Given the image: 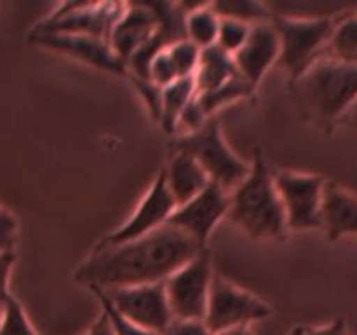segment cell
<instances>
[{"mask_svg":"<svg viewBox=\"0 0 357 335\" xmlns=\"http://www.w3.org/2000/svg\"><path fill=\"white\" fill-rule=\"evenodd\" d=\"M202 246L171 225L114 246H96L79 265L75 281L91 290H114L164 283Z\"/></svg>","mask_w":357,"mask_h":335,"instance_id":"obj_1","label":"cell"},{"mask_svg":"<svg viewBox=\"0 0 357 335\" xmlns=\"http://www.w3.org/2000/svg\"><path fill=\"white\" fill-rule=\"evenodd\" d=\"M303 114L319 126H333L357 101V65L323 54L293 80Z\"/></svg>","mask_w":357,"mask_h":335,"instance_id":"obj_2","label":"cell"},{"mask_svg":"<svg viewBox=\"0 0 357 335\" xmlns=\"http://www.w3.org/2000/svg\"><path fill=\"white\" fill-rule=\"evenodd\" d=\"M227 215L255 239H274L286 232V215L274 185V174L260 152L255 154L250 173L230 195Z\"/></svg>","mask_w":357,"mask_h":335,"instance_id":"obj_3","label":"cell"},{"mask_svg":"<svg viewBox=\"0 0 357 335\" xmlns=\"http://www.w3.org/2000/svg\"><path fill=\"white\" fill-rule=\"evenodd\" d=\"M174 150L194 157L208 174L209 181L222 187L225 192L236 191L237 185L250 173V166L225 143L222 129L215 119H208V122L197 131L180 136L174 142Z\"/></svg>","mask_w":357,"mask_h":335,"instance_id":"obj_4","label":"cell"},{"mask_svg":"<svg viewBox=\"0 0 357 335\" xmlns=\"http://www.w3.org/2000/svg\"><path fill=\"white\" fill-rule=\"evenodd\" d=\"M271 23L279 37L278 65L289 73L291 82L324 54L335 28L331 17L295 20L272 14Z\"/></svg>","mask_w":357,"mask_h":335,"instance_id":"obj_5","label":"cell"},{"mask_svg":"<svg viewBox=\"0 0 357 335\" xmlns=\"http://www.w3.org/2000/svg\"><path fill=\"white\" fill-rule=\"evenodd\" d=\"M211 257L202 248L190 262L164 281L167 302L174 320L204 321L211 288Z\"/></svg>","mask_w":357,"mask_h":335,"instance_id":"obj_6","label":"cell"},{"mask_svg":"<svg viewBox=\"0 0 357 335\" xmlns=\"http://www.w3.org/2000/svg\"><path fill=\"white\" fill-rule=\"evenodd\" d=\"M124 9L122 2H66L38 23L31 34L86 35L108 42Z\"/></svg>","mask_w":357,"mask_h":335,"instance_id":"obj_7","label":"cell"},{"mask_svg":"<svg viewBox=\"0 0 357 335\" xmlns=\"http://www.w3.org/2000/svg\"><path fill=\"white\" fill-rule=\"evenodd\" d=\"M271 316V307L225 278L213 276L206 306L204 325L215 335L237 327H248L251 321Z\"/></svg>","mask_w":357,"mask_h":335,"instance_id":"obj_8","label":"cell"},{"mask_svg":"<svg viewBox=\"0 0 357 335\" xmlns=\"http://www.w3.org/2000/svg\"><path fill=\"white\" fill-rule=\"evenodd\" d=\"M274 185L284 208L288 229H323L321 206L326 185L323 177L295 171H278L274 174Z\"/></svg>","mask_w":357,"mask_h":335,"instance_id":"obj_9","label":"cell"},{"mask_svg":"<svg viewBox=\"0 0 357 335\" xmlns=\"http://www.w3.org/2000/svg\"><path fill=\"white\" fill-rule=\"evenodd\" d=\"M101 292L122 318L146 332L160 335L174 320L164 283L101 290Z\"/></svg>","mask_w":357,"mask_h":335,"instance_id":"obj_10","label":"cell"},{"mask_svg":"<svg viewBox=\"0 0 357 335\" xmlns=\"http://www.w3.org/2000/svg\"><path fill=\"white\" fill-rule=\"evenodd\" d=\"M230 195L216 184H209L201 194L178 206L167 220V225L181 230L204 248L216 223L229 213Z\"/></svg>","mask_w":357,"mask_h":335,"instance_id":"obj_11","label":"cell"},{"mask_svg":"<svg viewBox=\"0 0 357 335\" xmlns=\"http://www.w3.org/2000/svg\"><path fill=\"white\" fill-rule=\"evenodd\" d=\"M174 209H176V204H174L173 195L169 194V188H167L166 174H164V170H160L155 181L149 188V192L143 195L131 218L124 225L119 227L117 230L103 237L98 246H114V244L128 243V241L146 236L159 227L166 225Z\"/></svg>","mask_w":357,"mask_h":335,"instance_id":"obj_12","label":"cell"},{"mask_svg":"<svg viewBox=\"0 0 357 335\" xmlns=\"http://www.w3.org/2000/svg\"><path fill=\"white\" fill-rule=\"evenodd\" d=\"M30 40L110 73H128V65L115 54L110 44L101 38L68 34H30Z\"/></svg>","mask_w":357,"mask_h":335,"instance_id":"obj_13","label":"cell"},{"mask_svg":"<svg viewBox=\"0 0 357 335\" xmlns=\"http://www.w3.org/2000/svg\"><path fill=\"white\" fill-rule=\"evenodd\" d=\"M232 58L239 75L257 87L279 58V37L274 24L271 21L251 24L248 40Z\"/></svg>","mask_w":357,"mask_h":335,"instance_id":"obj_14","label":"cell"},{"mask_svg":"<svg viewBox=\"0 0 357 335\" xmlns=\"http://www.w3.org/2000/svg\"><path fill=\"white\" fill-rule=\"evenodd\" d=\"M159 21L146 2L126 3V9L112 30L108 44L128 65L129 58L155 34Z\"/></svg>","mask_w":357,"mask_h":335,"instance_id":"obj_15","label":"cell"},{"mask_svg":"<svg viewBox=\"0 0 357 335\" xmlns=\"http://www.w3.org/2000/svg\"><path fill=\"white\" fill-rule=\"evenodd\" d=\"M321 222L331 241L357 234V195L335 184L324 185Z\"/></svg>","mask_w":357,"mask_h":335,"instance_id":"obj_16","label":"cell"},{"mask_svg":"<svg viewBox=\"0 0 357 335\" xmlns=\"http://www.w3.org/2000/svg\"><path fill=\"white\" fill-rule=\"evenodd\" d=\"M164 174H166L167 188H169V194L173 195L176 208L201 194L211 184L197 161L183 152L174 154L169 166L164 168Z\"/></svg>","mask_w":357,"mask_h":335,"instance_id":"obj_17","label":"cell"},{"mask_svg":"<svg viewBox=\"0 0 357 335\" xmlns=\"http://www.w3.org/2000/svg\"><path fill=\"white\" fill-rule=\"evenodd\" d=\"M237 75H239V72H237L234 58L227 54L225 51H222L218 45L201 49L199 65L194 73L195 93L216 89Z\"/></svg>","mask_w":357,"mask_h":335,"instance_id":"obj_18","label":"cell"},{"mask_svg":"<svg viewBox=\"0 0 357 335\" xmlns=\"http://www.w3.org/2000/svg\"><path fill=\"white\" fill-rule=\"evenodd\" d=\"M195 96L194 77H185L162 87V103H160L159 122L164 131H176V122L183 108Z\"/></svg>","mask_w":357,"mask_h":335,"instance_id":"obj_19","label":"cell"},{"mask_svg":"<svg viewBox=\"0 0 357 335\" xmlns=\"http://www.w3.org/2000/svg\"><path fill=\"white\" fill-rule=\"evenodd\" d=\"M218 27L220 17L211 7V3L188 9L187 21H185V34H187V40L197 45L199 49L211 47L216 44Z\"/></svg>","mask_w":357,"mask_h":335,"instance_id":"obj_20","label":"cell"},{"mask_svg":"<svg viewBox=\"0 0 357 335\" xmlns=\"http://www.w3.org/2000/svg\"><path fill=\"white\" fill-rule=\"evenodd\" d=\"M324 54L349 65H357V14H349L340 21H335Z\"/></svg>","mask_w":357,"mask_h":335,"instance_id":"obj_21","label":"cell"},{"mask_svg":"<svg viewBox=\"0 0 357 335\" xmlns=\"http://www.w3.org/2000/svg\"><path fill=\"white\" fill-rule=\"evenodd\" d=\"M255 87L251 86L248 80H244L243 77L237 75L232 80L225 82L223 86L216 87V89L206 91V93H195L197 98L199 107L202 108V112L206 114V117H209L211 114H215L218 108L225 107V105L232 103V101L241 100V98L251 96Z\"/></svg>","mask_w":357,"mask_h":335,"instance_id":"obj_22","label":"cell"},{"mask_svg":"<svg viewBox=\"0 0 357 335\" xmlns=\"http://www.w3.org/2000/svg\"><path fill=\"white\" fill-rule=\"evenodd\" d=\"M218 17H230V20L243 21L248 24L264 23L271 21L272 13L267 6L260 2H251V0H222V2L211 3Z\"/></svg>","mask_w":357,"mask_h":335,"instance_id":"obj_23","label":"cell"},{"mask_svg":"<svg viewBox=\"0 0 357 335\" xmlns=\"http://www.w3.org/2000/svg\"><path fill=\"white\" fill-rule=\"evenodd\" d=\"M251 24L243 23V21L230 20V17H220V27H218V37H216V44L222 51L227 54L234 56L244 42L248 40L250 35Z\"/></svg>","mask_w":357,"mask_h":335,"instance_id":"obj_24","label":"cell"},{"mask_svg":"<svg viewBox=\"0 0 357 335\" xmlns=\"http://www.w3.org/2000/svg\"><path fill=\"white\" fill-rule=\"evenodd\" d=\"M166 51L171 63H173L178 79L194 77L199 65V56H201V49L197 45H194L190 40L185 38V40H180L166 47Z\"/></svg>","mask_w":357,"mask_h":335,"instance_id":"obj_25","label":"cell"},{"mask_svg":"<svg viewBox=\"0 0 357 335\" xmlns=\"http://www.w3.org/2000/svg\"><path fill=\"white\" fill-rule=\"evenodd\" d=\"M0 335H37L24 314L23 307L14 297H10L2 307L0 318Z\"/></svg>","mask_w":357,"mask_h":335,"instance_id":"obj_26","label":"cell"},{"mask_svg":"<svg viewBox=\"0 0 357 335\" xmlns=\"http://www.w3.org/2000/svg\"><path fill=\"white\" fill-rule=\"evenodd\" d=\"M131 79L135 82V87L138 89V93L142 94L143 101L149 107L150 114L159 121L160 103H162V87L155 86V84L146 79H138V77H131Z\"/></svg>","mask_w":357,"mask_h":335,"instance_id":"obj_27","label":"cell"},{"mask_svg":"<svg viewBox=\"0 0 357 335\" xmlns=\"http://www.w3.org/2000/svg\"><path fill=\"white\" fill-rule=\"evenodd\" d=\"M206 122H208V117H206V114L202 112V108L199 107L197 98L194 96L190 100V103L183 108V112L180 114V117H178L176 129L183 128L185 135H190V133L201 129Z\"/></svg>","mask_w":357,"mask_h":335,"instance_id":"obj_28","label":"cell"},{"mask_svg":"<svg viewBox=\"0 0 357 335\" xmlns=\"http://www.w3.org/2000/svg\"><path fill=\"white\" fill-rule=\"evenodd\" d=\"M17 222L10 213L6 209H0V253L3 251H13L16 244Z\"/></svg>","mask_w":357,"mask_h":335,"instance_id":"obj_29","label":"cell"},{"mask_svg":"<svg viewBox=\"0 0 357 335\" xmlns=\"http://www.w3.org/2000/svg\"><path fill=\"white\" fill-rule=\"evenodd\" d=\"M160 335H215L204 321H181L173 320L169 327L162 332Z\"/></svg>","mask_w":357,"mask_h":335,"instance_id":"obj_30","label":"cell"},{"mask_svg":"<svg viewBox=\"0 0 357 335\" xmlns=\"http://www.w3.org/2000/svg\"><path fill=\"white\" fill-rule=\"evenodd\" d=\"M13 251H3V253H0V307H3V304L13 297L9 293V274L10 269H13Z\"/></svg>","mask_w":357,"mask_h":335,"instance_id":"obj_31","label":"cell"},{"mask_svg":"<svg viewBox=\"0 0 357 335\" xmlns=\"http://www.w3.org/2000/svg\"><path fill=\"white\" fill-rule=\"evenodd\" d=\"M305 335H349L347 323L345 320H335L326 327L314 328V330H305Z\"/></svg>","mask_w":357,"mask_h":335,"instance_id":"obj_32","label":"cell"},{"mask_svg":"<svg viewBox=\"0 0 357 335\" xmlns=\"http://www.w3.org/2000/svg\"><path fill=\"white\" fill-rule=\"evenodd\" d=\"M86 335H115L114 327H112L107 314L101 313V316L94 321V325L89 328V332Z\"/></svg>","mask_w":357,"mask_h":335,"instance_id":"obj_33","label":"cell"},{"mask_svg":"<svg viewBox=\"0 0 357 335\" xmlns=\"http://www.w3.org/2000/svg\"><path fill=\"white\" fill-rule=\"evenodd\" d=\"M340 122H345V124H349L351 128L357 129V101L349 108V112L344 115V119H342Z\"/></svg>","mask_w":357,"mask_h":335,"instance_id":"obj_34","label":"cell"},{"mask_svg":"<svg viewBox=\"0 0 357 335\" xmlns=\"http://www.w3.org/2000/svg\"><path fill=\"white\" fill-rule=\"evenodd\" d=\"M218 335H253V332L250 330V327H237V328H230V330L222 332Z\"/></svg>","mask_w":357,"mask_h":335,"instance_id":"obj_35","label":"cell"},{"mask_svg":"<svg viewBox=\"0 0 357 335\" xmlns=\"http://www.w3.org/2000/svg\"><path fill=\"white\" fill-rule=\"evenodd\" d=\"M305 330H307V328H303V327H296V328H293V330L289 332L288 335H305Z\"/></svg>","mask_w":357,"mask_h":335,"instance_id":"obj_36","label":"cell"},{"mask_svg":"<svg viewBox=\"0 0 357 335\" xmlns=\"http://www.w3.org/2000/svg\"><path fill=\"white\" fill-rule=\"evenodd\" d=\"M0 318H2V307H0Z\"/></svg>","mask_w":357,"mask_h":335,"instance_id":"obj_37","label":"cell"}]
</instances>
